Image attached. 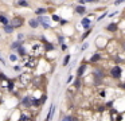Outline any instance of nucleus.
<instances>
[{
    "label": "nucleus",
    "instance_id": "obj_1",
    "mask_svg": "<svg viewBox=\"0 0 125 121\" xmlns=\"http://www.w3.org/2000/svg\"><path fill=\"white\" fill-rule=\"evenodd\" d=\"M22 65H23V67H26V69L32 70V69H35L36 65H38V58H36V56H32V55H30V54H28V55H26L24 58H23Z\"/></svg>",
    "mask_w": 125,
    "mask_h": 121
},
{
    "label": "nucleus",
    "instance_id": "obj_2",
    "mask_svg": "<svg viewBox=\"0 0 125 121\" xmlns=\"http://www.w3.org/2000/svg\"><path fill=\"white\" fill-rule=\"evenodd\" d=\"M19 105L22 109H31L32 108V96L30 94H24V96L20 97Z\"/></svg>",
    "mask_w": 125,
    "mask_h": 121
},
{
    "label": "nucleus",
    "instance_id": "obj_3",
    "mask_svg": "<svg viewBox=\"0 0 125 121\" xmlns=\"http://www.w3.org/2000/svg\"><path fill=\"white\" fill-rule=\"evenodd\" d=\"M43 51H44V46L42 44V43L36 42V43H34V44L31 46V48H30V55L36 56V58H38L39 55H42V54H43Z\"/></svg>",
    "mask_w": 125,
    "mask_h": 121
},
{
    "label": "nucleus",
    "instance_id": "obj_4",
    "mask_svg": "<svg viewBox=\"0 0 125 121\" xmlns=\"http://www.w3.org/2000/svg\"><path fill=\"white\" fill-rule=\"evenodd\" d=\"M121 74H122V69H121V66H118V65H113V66L109 69V75L116 81L121 78Z\"/></svg>",
    "mask_w": 125,
    "mask_h": 121
},
{
    "label": "nucleus",
    "instance_id": "obj_5",
    "mask_svg": "<svg viewBox=\"0 0 125 121\" xmlns=\"http://www.w3.org/2000/svg\"><path fill=\"white\" fill-rule=\"evenodd\" d=\"M10 24H11L14 28H19L24 24V18L23 16H14V18L10 20Z\"/></svg>",
    "mask_w": 125,
    "mask_h": 121
},
{
    "label": "nucleus",
    "instance_id": "obj_6",
    "mask_svg": "<svg viewBox=\"0 0 125 121\" xmlns=\"http://www.w3.org/2000/svg\"><path fill=\"white\" fill-rule=\"evenodd\" d=\"M36 20L39 22V24H41L44 30H49L50 28V19L47 18V16H44V15L38 16V18H36Z\"/></svg>",
    "mask_w": 125,
    "mask_h": 121
},
{
    "label": "nucleus",
    "instance_id": "obj_7",
    "mask_svg": "<svg viewBox=\"0 0 125 121\" xmlns=\"http://www.w3.org/2000/svg\"><path fill=\"white\" fill-rule=\"evenodd\" d=\"M93 78H94V79L104 81V78H105V71H104L101 67H97V69L93 70Z\"/></svg>",
    "mask_w": 125,
    "mask_h": 121
},
{
    "label": "nucleus",
    "instance_id": "obj_8",
    "mask_svg": "<svg viewBox=\"0 0 125 121\" xmlns=\"http://www.w3.org/2000/svg\"><path fill=\"white\" fill-rule=\"evenodd\" d=\"M32 120H34L32 116H31L28 112H26V110H20L18 121H32Z\"/></svg>",
    "mask_w": 125,
    "mask_h": 121
},
{
    "label": "nucleus",
    "instance_id": "obj_9",
    "mask_svg": "<svg viewBox=\"0 0 125 121\" xmlns=\"http://www.w3.org/2000/svg\"><path fill=\"white\" fill-rule=\"evenodd\" d=\"M86 69H87L86 63H82L81 66H78V69H77V77H79V78L83 77V74H85V71H86Z\"/></svg>",
    "mask_w": 125,
    "mask_h": 121
},
{
    "label": "nucleus",
    "instance_id": "obj_10",
    "mask_svg": "<svg viewBox=\"0 0 125 121\" xmlns=\"http://www.w3.org/2000/svg\"><path fill=\"white\" fill-rule=\"evenodd\" d=\"M101 59H102V55H101L100 53H95V54H93V55L89 58V62L90 63H97V62H100Z\"/></svg>",
    "mask_w": 125,
    "mask_h": 121
},
{
    "label": "nucleus",
    "instance_id": "obj_11",
    "mask_svg": "<svg viewBox=\"0 0 125 121\" xmlns=\"http://www.w3.org/2000/svg\"><path fill=\"white\" fill-rule=\"evenodd\" d=\"M54 113H55V105L51 104L50 105V109H49V113H47V116H46V121H51Z\"/></svg>",
    "mask_w": 125,
    "mask_h": 121
},
{
    "label": "nucleus",
    "instance_id": "obj_12",
    "mask_svg": "<svg viewBox=\"0 0 125 121\" xmlns=\"http://www.w3.org/2000/svg\"><path fill=\"white\" fill-rule=\"evenodd\" d=\"M81 24H82V27H83L85 30H90V24H92V22H90L89 18H83L82 22H81Z\"/></svg>",
    "mask_w": 125,
    "mask_h": 121
},
{
    "label": "nucleus",
    "instance_id": "obj_13",
    "mask_svg": "<svg viewBox=\"0 0 125 121\" xmlns=\"http://www.w3.org/2000/svg\"><path fill=\"white\" fill-rule=\"evenodd\" d=\"M0 24H3V26H7V24H10V19L7 18L4 13H0Z\"/></svg>",
    "mask_w": 125,
    "mask_h": 121
},
{
    "label": "nucleus",
    "instance_id": "obj_14",
    "mask_svg": "<svg viewBox=\"0 0 125 121\" xmlns=\"http://www.w3.org/2000/svg\"><path fill=\"white\" fill-rule=\"evenodd\" d=\"M106 30H108L109 32H116L117 30H118V24L117 23H110L108 27H106Z\"/></svg>",
    "mask_w": 125,
    "mask_h": 121
},
{
    "label": "nucleus",
    "instance_id": "obj_15",
    "mask_svg": "<svg viewBox=\"0 0 125 121\" xmlns=\"http://www.w3.org/2000/svg\"><path fill=\"white\" fill-rule=\"evenodd\" d=\"M28 26H30L31 28H38L41 24H39V22L36 20V19H30V20H28Z\"/></svg>",
    "mask_w": 125,
    "mask_h": 121
},
{
    "label": "nucleus",
    "instance_id": "obj_16",
    "mask_svg": "<svg viewBox=\"0 0 125 121\" xmlns=\"http://www.w3.org/2000/svg\"><path fill=\"white\" fill-rule=\"evenodd\" d=\"M86 12V8H85V5H77L75 7V13H78V15H83V13Z\"/></svg>",
    "mask_w": 125,
    "mask_h": 121
},
{
    "label": "nucleus",
    "instance_id": "obj_17",
    "mask_svg": "<svg viewBox=\"0 0 125 121\" xmlns=\"http://www.w3.org/2000/svg\"><path fill=\"white\" fill-rule=\"evenodd\" d=\"M18 54H19V55L20 56H23V58H24V56L26 55H28V53H27V50H26V47H24V46H20V47L19 48H18Z\"/></svg>",
    "mask_w": 125,
    "mask_h": 121
},
{
    "label": "nucleus",
    "instance_id": "obj_18",
    "mask_svg": "<svg viewBox=\"0 0 125 121\" xmlns=\"http://www.w3.org/2000/svg\"><path fill=\"white\" fill-rule=\"evenodd\" d=\"M3 30H4V32H6L7 35H11L12 32H14V27L11 26V24H7V26H3Z\"/></svg>",
    "mask_w": 125,
    "mask_h": 121
},
{
    "label": "nucleus",
    "instance_id": "obj_19",
    "mask_svg": "<svg viewBox=\"0 0 125 121\" xmlns=\"http://www.w3.org/2000/svg\"><path fill=\"white\" fill-rule=\"evenodd\" d=\"M39 106H42V105H41V99H39V97L32 96V108H39Z\"/></svg>",
    "mask_w": 125,
    "mask_h": 121
},
{
    "label": "nucleus",
    "instance_id": "obj_20",
    "mask_svg": "<svg viewBox=\"0 0 125 121\" xmlns=\"http://www.w3.org/2000/svg\"><path fill=\"white\" fill-rule=\"evenodd\" d=\"M16 5H19V7H30V3L27 0H18Z\"/></svg>",
    "mask_w": 125,
    "mask_h": 121
},
{
    "label": "nucleus",
    "instance_id": "obj_21",
    "mask_svg": "<svg viewBox=\"0 0 125 121\" xmlns=\"http://www.w3.org/2000/svg\"><path fill=\"white\" fill-rule=\"evenodd\" d=\"M20 46H22V42H19V40H15V42L11 43V48H12V50H18Z\"/></svg>",
    "mask_w": 125,
    "mask_h": 121
},
{
    "label": "nucleus",
    "instance_id": "obj_22",
    "mask_svg": "<svg viewBox=\"0 0 125 121\" xmlns=\"http://www.w3.org/2000/svg\"><path fill=\"white\" fill-rule=\"evenodd\" d=\"M73 118H74V114H65L61 118V121H73Z\"/></svg>",
    "mask_w": 125,
    "mask_h": 121
},
{
    "label": "nucleus",
    "instance_id": "obj_23",
    "mask_svg": "<svg viewBox=\"0 0 125 121\" xmlns=\"http://www.w3.org/2000/svg\"><path fill=\"white\" fill-rule=\"evenodd\" d=\"M46 12H47V10H46V8H38V10L35 11V13H36L38 16H42V15H44Z\"/></svg>",
    "mask_w": 125,
    "mask_h": 121
},
{
    "label": "nucleus",
    "instance_id": "obj_24",
    "mask_svg": "<svg viewBox=\"0 0 125 121\" xmlns=\"http://www.w3.org/2000/svg\"><path fill=\"white\" fill-rule=\"evenodd\" d=\"M81 83H82L81 78H79V77H77V79L74 81V88H75V89H79V86H81Z\"/></svg>",
    "mask_w": 125,
    "mask_h": 121
},
{
    "label": "nucleus",
    "instance_id": "obj_25",
    "mask_svg": "<svg viewBox=\"0 0 125 121\" xmlns=\"http://www.w3.org/2000/svg\"><path fill=\"white\" fill-rule=\"evenodd\" d=\"M70 58H71V55H66L65 56V59H63V62H62L63 66H67V63L70 62Z\"/></svg>",
    "mask_w": 125,
    "mask_h": 121
},
{
    "label": "nucleus",
    "instance_id": "obj_26",
    "mask_svg": "<svg viewBox=\"0 0 125 121\" xmlns=\"http://www.w3.org/2000/svg\"><path fill=\"white\" fill-rule=\"evenodd\" d=\"M90 32H92V28H90V30H86V32H85V34L81 36V40H85V39H86V38L90 35Z\"/></svg>",
    "mask_w": 125,
    "mask_h": 121
},
{
    "label": "nucleus",
    "instance_id": "obj_27",
    "mask_svg": "<svg viewBox=\"0 0 125 121\" xmlns=\"http://www.w3.org/2000/svg\"><path fill=\"white\" fill-rule=\"evenodd\" d=\"M39 99H41V105H43L44 102H46V99H47V94H42V96L39 97Z\"/></svg>",
    "mask_w": 125,
    "mask_h": 121
},
{
    "label": "nucleus",
    "instance_id": "obj_28",
    "mask_svg": "<svg viewBox=\"0 0 125 121\" xmlns=\"http://www.w3.org/2000/svg\"><path fill=\"white\" fill-rule=\"evenodd\" d=\"M0 81H4V82H6V81H8V77H7L4 73H0Z\"/></svg>",
    "mask_w": 125,
    "mask_h": 121
},
{
    "label": "nucleus",
    "instance_id": "obj_29",
    "mask_svg": "<svg viewBox=\"0 0 125 121\" xmlns=\"http://www.w3.org/2000/svg\"><path fill=\"white\" fill-rule=\"evenodd\" d=\"M14 71L22 73V66H19V65H15V66H14Z\"/></svg>",
    "mask_w": 125,
    "mask_h": 121
},
{
    "label": "nucleus",
    "instance_id": "obj_30",
    "mask_svg": "<svg viewBox=\"0 0 125 121\" xmlns=\"http://www.w3.org/2000/svg\"><path fill=\"white\" fill-rule=\"evenodd\" d=\"M10 61H11V62H16L18 61V56L15 55V54H11V55H10Z\"/></svg>",
    "mask_w": 125,
    "mask_h": 121
},
{
    "label": "nucleus",
    "instance_id": "obj_31",
    "mask_svg": "<svg viewBox=\"0 0 125 121\" xmlns=\"http://www.w3.org/2000/svg\"><path fill=\"white\" fill-rule=\"evenodd\" d=\"M87 47H89V43H87V42H83V43H82V47H81V51H85Z\"/></svg>",
    "mask_w": 125,
    "mask_h": 121
},
{
    "label": "nucleus",
    "instance_id": "obj_32",
    "mask_svg": "<svg viewBox=\"0 0 125 121\" xmlns=\"http://www.w3.org/2000/svg\"><path fill=\"white\" fill-rule=\"evenodd\" d=\"M46 48H47V50H54L55 47L51 44V43H46Z\"/></svg>",
    "mask_w": 125,
    "mask_h": 121
},
{
    "label": "nucleus",
    "instance_id": "obj_33",
    "mask_svg": "<svg viewBox=\"0 0 125 121\" xmlns=\"http://www.w3.org/2000/svg\"><path fill=\"white\" fill-rule=\"evenodd\" d=\"M18 40H19V42L24 40V34H18Z\"/></svg>",
    "mask_w": 125,
    "mask_h": 121
},
{
    "label": "nucleus",
    "instance_id": "obj_34",
    "mask_svg": "<svg viewBox=\"0 0 125 121\" xmlns=\"http://www.w3.org/2000/svg\"><path fill=\"white\" fill-rule=\"evenodd\" d=\"M124 1H125V0H114L113 4H114V5H120L121 3H124Z\"/></svg>",
    "mask_w": 125,
    "mask_h": 121
},
{
    "label": "nucleus",
    "instance_id": "obj_35",
    "mask_svg": "<svg viewBox=\"0 0 125 121\" xmlns=\"http://www.w3.org/2000/svg\"><path fill=\"white\" fill-rule=\"evenodd\" d=\"M100 96L102 97V98L106 96V90H105V89H102V90H100Z\"/></svg>",
    "mask_w": 125,
    "mask_h": 121
},
{
    "label": "nucleus",
    "instance_id": "obj_36",
    "mask_svg": "<svg viewBox=\"0 0 125 121\" xmlns=\"http://www.w3.org/2000/svg\"><path fill=\"white\" fill-rule=\"evenodd\" d=\"M52 20H55V22H61V18L58 15H52Z\"/></svg>",
    "mask_w": 125,
    "mask_h": 121
},
{
    "label": "nucleus",
    "instance_id": "obj_37",
    "mask_svg": "<svg viewBox=\"0 0 125 121\" xmlns=\"http://www.w3.org/2000/svg\"><path fill=\"white\" fill-rule=\"evenodd\" d=\"M63 40H65V38H63L62 35H59V36H58V42H59L61 44H62V43H63Z\"/></svg>",
    "mask_w": 125,
    "mask_h": 121
},
{
    "label": "nucleus",
    "instance_id": "obj_38",
    "mask_svg": "<svg viewBox=\"0 0 125 121\" xmlns=\"http://www.w3.org/2000/svg\"><path fill=\"white\" fill-rule=\"evenodd\" d=\"M106 16H108L106 13H102L101 16H98V22H100V20H102V19H104V18H106Z\"/></svg>",
    "mask_w": 125,
    "mask_h": 121
},
{
    "label": "nucleus",
    "instance_id": "obj_39",
    "mask_svg": "<svg viewBox=\"0 0 125 121\" xmlns=\"http://www.w3.org/2000/svg\"><path fill=\"white\" fill-rule=\"evenodd\" d=\"M78 3H79L81 5H83L85 3H89V0H78Z\"/></svg>",
    "mask_w": 125,
    "mask_h": 121
},
{
    "label": "nucleus",
    "instance_id": "obj_40",
    "mask_svg": "<svg viewBox=\"0 0 125 121\" xmlns=\"http://www.w3.org/2000/svg\"><path fill=\"white\" fill-rule=\"evenodd\" d=\"M73 75H69V78H67V83H71V82H73Z\"/></svg>",
    "mask_w": 125,
    "mask_h": 121
},
{
    "label": "nucleus",
    "instance_id": "obj_41",
    "mask_svg": "<svg viewBox=\"0 0 125 121\" xmlns=\"http://www.w3.org/2000/svg\"><path fill=\"white\" fill-rule=\"evenodd\" d=\"M121 50L125 51V40H122V42H121Z\"/></svg>",
    "mask_w": 125,
    "mask_h": 121
},
{
    "label": "nucleus",
    "instance_id": "obj_42",
    "mask_svg": "<svg viewBox=\"0 0 125 121\" xmlns=\"http://www.w3.org/2000/svg\"><path fill=\"white\" fill-rule=\"evenodd\" d=\"M61 48H62V50L65 51V50H67V46H66L65 43H62V44H61Z\"/></svg>",
    "mask_w": 125,
    "mask_h": 121
},
{
    "label": "nucleus",
    "instance_id": "obj_43",
    "mask_svg": "<svg viewBox=\"0 0 125 121\" xmlns=\"http://www.w3.org/2000/svg\"><path fill=\"white\" fill-rule=\"evenodd\" d=\"M59 23H61V24H67V20H63V19H61Z\"/></svg>",
    "mask_w": 125,
    "mask_h": 121
},
{
    "label": "nucleus",
    "instance_id": "obj_44",
    "mask_svg": "<svg viewBox=\"0 0 125 121\" xmlns=\"http://www.w3.org/2000/svg\"><path fill=\"white\" fill-rule=\"evenodd\" d=\"M97 1H100V0H89V3H97Z\"/></svg>",
    "mask_w": 125,
    "mask_h": 121
}]
</instances>
